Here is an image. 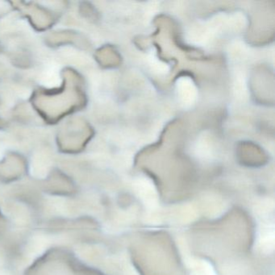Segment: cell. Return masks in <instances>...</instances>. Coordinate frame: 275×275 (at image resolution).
<instances>
[{
  "instance_id": "1",
  "label": "cell",
  "mask_w": 275,
  "mask_h": 275,
  "mask_svg": "<svg viewBox=\"0 0 275 275\" xmlns=\"http://www.w3.org/2000/svg\"><path fill=\"white\" fill-rule=\"evenodd\" d=\"M40 82L42 85L47 87H55L60 84V77L55 68H50L42 74Z\"/></svg>"
}]
</instances>
